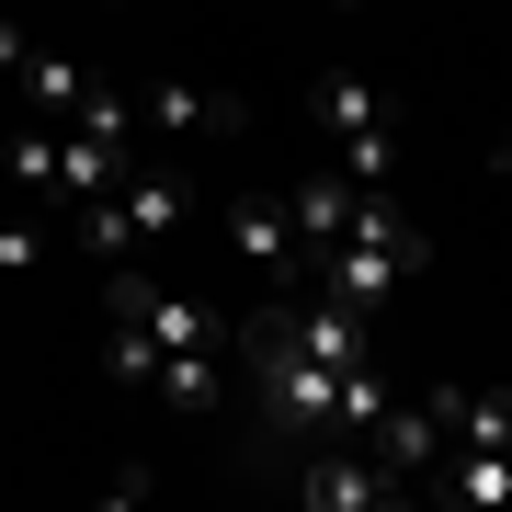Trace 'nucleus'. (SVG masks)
Wrapping results in <instances>:
<instances>
[{
  "mask_svg": "<svg viewBox=\"0 0 512 512\" xmlns=\"http://www.w3.org/2000/svg\"><path fill=\"white\" fill-rule=\"evenodd\" d=\"M421 262H433V239L410 228V205H399V194H365V205H353V228L319 251V296H342V308L376 319L387 296L421 274Z\"/></svg>",
  "mask_w": 512,
  "mask_h": 512,
  "instance_id": "nucleus-1",
  "label": "nucleus"
},
{
  "mask_svg": "<svg viewBox=\"0 0 512 512\" xmlns=\"http://www.w3.org/2000/svg\"><path fill=\"white\" fill-rule=\"evenodd\" d=\"M228 262L239 274H262V285H308V239H296V205L285 194H239L228 205Z\"/></svg>",
  "mask_w": 512,
  "mask_h": 512,
  "instance_id": "nucleus-2",
  "label": "nucleus"
},
{
  "mask_svg": "<svg viewBox=\"0 0 512 512\" xmlns=\"http://www.w3.org/2000/svg\"><path fill=\"white\" fill-rule=\"evenodd\" d=\"M376 456L399 467V478H433L444 456H456V387H421V399H387V421H376Z\"/></svg>",
  "mask_w": 512,
  "mask_h": 512,
  "instance_id": "nucleus-3",
  "label": "nucleus"
},
{
  "mask_svg": "<svg viewBox=\"0 0 512 512\" xmlns=\"http://www.w3.org/2000/svg\"><path fill=\"white\" fill-rule=\"evenodd\" d=\"M148 114H160L171 137H239V126H251V103L217 92V80H160V92H148Z\"/></svg>",
  "mask_w": 512,
  "mask_h": 512,
  "instance_id": "nucleus-4",
  "label": "nucleus"
},
{
  "mask_svg": "<svg viewBox=\"0 0 512 512\" xmlns=\"http://www.w3.org/2000/svg\"><path fill=\"white\" fill-rule=\"evenodd\" d=\"M296 205V239H308V285H319V251L353 228V205H365V183H342V171H308V183L285 194Z\"/></svg>",
  "mask_w": 512,
  "mask_h": 512,
  "instance_id": "nucleus-5",
  "label": "nucleus"
},
{
  "mask_svg": "<svg viewBox=\"0 0 512 512\" xmlns=\"http://www.w3.org/2000/svg\"><path fill=\"white\" fill-rule=\"evenodd\" d=\"M114 205H126V228H137V251H148V239H171V228L194 217V194L171 183V171H126V183H114Z\"/></svg>",
  "mask_w": 512,
  "mask_h": 512,
  "instance_id": "nucleus-6",
  "label": "nucleus"
},
{
  "mask_svg": "<svg viewBox=\"0 0 512 512\" xmlns=\"http://www.w3.org/2000/svg\"><path fill=\"white\" fill-rule=\"evenodd\" d=\"M148 387H160L171 410H217V399H228V365H217V342H194V353H160Z\"/></svg>",
  "mask_w": 512,
  "mask_h": 512,
  "instance_id": "nucleus-7",
  "label": "nucleus"
},
{
  "mask_svg": "<svg viewBox=\"0 0 512 512\" xmlns=\"http://www.w3.org/2000/svg\"><path fill=\"white\" fill-rule=\"evenodd\" d=\"M330 171L365 194H399V126H365V137H330Z\"/></svg>",
  "mask_w": 512,
  "mask_h": 512,
  "instance_id": "nucleus-8",
  "label": "nucleus"
},
{
  "mask_svg": "<svg viewBox=\"0 0 512 512\" xmlns=\"http://www.w3.org/2000/svg\"><path fill=\"white\" fill-rule=\"evenodd\" d=\"M12 80H23V103H35V114H69L80 92H92V69H80L69 46H35V57H23Z\"/></svg>",
  "mask_w": 512,
  "mask_h": 512,
  "instance_id": "nucleus-9",
  "label": "nucleus"
},
{
  "mask_svg": "<svg viewBox=\"0 0 512 512\" xmlns=\"http://www.w3.org/2000/svg\"><path fill=\"white\" fill-rule=\"evenodd\" d=\"M69 239L103 262V274H114V262H137V228H126V205H114V194H80V205H69Z\"/></svg>",
  "mask_w": 512,
  "mask_h": 512,
  "instance_id": "nucleus-10",
  "label": "nucleus"
},
{
  "mask_svg": "<svg viewBox=\"0 0 512 512\" xmlns=\"http://www.w3.org/2000/svg\"><path fill=\"white\" fill-rule=\"evenodd\" d=\"M308 103H319V126H330V137H365V126H387V103H376L353 69H319V92H308Z\"/></svg>",
  "mask_w": 512,
  "mask_h": 512,
  "instance_id": "nucleus-11",
  "label": "nucleus"
},
{
  "mask_svg": "<svg viewBox=\"0 0 512 512\" xmlns=\"http://www.w3.org/2000/svg\"><path fill=\"white\" fill-rule=\"evenodd\" d=\"M57 262V228L46 217H0V285H35Z\"/></svg>",
  "mask_w": 512,
  "mask_h": 512,
  "instance_id": "nucleus-12",
  "label": "nucleus"
},
{
  "mask_svg": "<svg viewBox=\"0 0 512 512\" xmlns=\"http://www.w3.org/2000/svg\"><path fill=\"white\" fill-rule=\"evenodd\" d=\"M69 126H80V137H103V148H126V126H137V103H126V92H103V80H92V92L69 103Z\"/></svg>",
  "mask_w": 512,
  "mask_h": 512,
  "instance_id": "nucleus-13",
  "label": "nucleus"
},
{
  "mask_svg": "<svg viewBox=\"0 0 512 512\" xmlns=\"http://www.w3.org/2000/svg\"><path fill=\"white\" fill-rule=\"evenodd\" d=\"M12 183L23 194H57V126H23L12 137Z\"/></svg>",
  "mask_w": 512,
  "mask_h": 512,
  "instance_id": "nucleus-14",
  "label": "nucleus"
},
{
  "mask_svg": "<svg viewBox=\"0 0 512 512\" xmlns=\"http://www.w3.org/2000/svg\"><path fill=\"white\" fill-rule=\"evenodd\" d=\"M23 57H35V35H23V23H0V80H12Z\"/></svg>",
  "mask_w": 512,
  "mask_h": 512,
  "instance_id": "nucleus-15",
  "label": "nucleus"
},
{
  "mask_svg": "<svg viewBox=\"0 0 512 512\" xmlns=\"http://www.w3.org/2000/svg\"><path fill=\"white\" fill-rule=\"evenodd\" d=\"M319 12H365V0H319Z\"/></svg>",
  "mask_w": 512,
  "mask_h": 512,
  "instance_id": "nucleus-16",
  "label": "nucleus"
},
{
  "mask_svg": "<svg viewBox=\"0 0 512 512\" xmlns=\"http://www.w3.org/2000/svg\"><path fill=\"white\" fill-rule=\"evenodd\" d=\"M501 171H512V126H501Z\"/></svg>",
  "mask_w": 512,
  "mask_h": 512,
  "instance_id": "nucleus-17",
  "label": "nucleus"
},
{
  "mask_svg": "<svg viewBox=\"0 0 512 512\" xmlns=\"http://www.w3.org/2000/svg\"><path fill=\"white\" fill-rule=\"evenodd\" d=\"M501 467H512V444H501Z\"/></svg>",
  "mask_w": 512,
  "mask_h": 512,
  "instance_id": "nucleus-18",
  "label": "nucleus"
},
{
  "mask_svg": "<svg viewBox=\"0 0 512 512\" xmlns=\"http://www.w3.org/2000/svg\"><path fill=\"white\" fill-rule=\"evenodd\" d=\"M114 12H126V0H114Z\"/></svg>",
  "mask_w": 512,
  "mask_h": 512,
  "instance_id": "nucleus-19",
  "label": "nucleus"
}]
</instances>
